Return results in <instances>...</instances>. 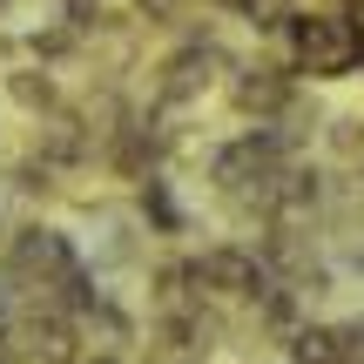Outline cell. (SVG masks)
<instances>
[{
  "mask_svg": "<svg viewBox=\"0 0 364 364\" xmlns=\"http://www.w3.org/2000/svg\"><path fill=\"white\" fill-rule=\"evenodd\" d=\"M297 48H304V61H311V68H344V61H351V34H344L338 21L297 27Z\"/></svg>",
  "mask_w": 364,
  "mask_h": 364,
  "instance_id": "6da1fadb",
  "label": "cell"
},
{
  "mask_svg": "<svg viewBox=\"0 0 364 364\" xmlns=\"http://www.w3.org/2000/svg\"><path fill=\"white\" fill-rule=\"evenodd\" d=\"M7 95L21 108H34V115H41V108H54V81L34 75V68H14V75H7Z\"/></svg>",
  "mask_w": 364,
  "mask_h": 364,
  "instance_id": "7a4b0ae2",
  "label": "cell"
}]
</instances>
